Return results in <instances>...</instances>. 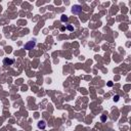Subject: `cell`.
I'll list each match as a JSON object with an SVG mask.
<instances>
[{"label": "cell", "mask_w": 131, "mask_h": 131, "mask_svg": "<svg viewBox=\"0 0 131 131\" xmlns=\"http://www.w3.org/2000/svg\"><path fill=\"white\" fill-rule=\"evenodd\" d=\"M35 46H36V41H35V40H31V41H28V42L24 45V48H25L26 50H31V49L34 48Z\"/></svg>", "instance_id": "1"}, {"label": "cell", "mask_w": 131, "mask_h": 131, "mask_svg": "<svg viewBox=\"0 0 131 131\" xmlns=\"http://www.w3.org/2000/svg\"><path fill=\"white\" fill-rule=\"evenodd\" d=\"M100 120H102V122H104V121H107V116H106V115H102V117H100Z\"/></svg>", "instance_id": "6"}, {"label": "cell", "mask_w": 131, "mask_h": 131, "mask_svg": "<svg viewBox=\"0 0 131 131\" xmlns=\"http://www.w3.org/2000/svg\"><path fill=\"white\" fill-rule=\"evenodd\" d=\"M60 21H62L63 23H68V22H69V17L66 15H63L62 16H60Z\"/></svg>", "instance_id": "5"}, {"label": "cell", "mask_w": 131, "mask_h": 131, "mask_svg": "<svg viewBox=\"0 0 131 131\" xmlns=\"http://www.w3.org/2000/svg\"><path fill=\"white\" fill-rule=\"evenodd\" d=\"M37 126H38L39 129H45L46 128V122L44 120H40V121L38 122Z\"/></svg>", "instance_id": "3"}, {"label": "cell", "mask_w": 131, "mask_h": 131, "mask_svg": "<svg viewBox=\"0 0 131 131\" xmlns=\"http://www.w3.org/2000/svg\"><path fill=\"white\" fill-rule=\"evenodd\" d=\"M119 98H120V96H119V95H115V96H114V102H118V100H119Z\"/></svg>", "instance_id": "8"}, {"label": "cell", "mask_w": 131, "mask_h": 131, "mask_svg": "<svg viewBox=\"0 0 131 131\" xmlns=\"http://www.w3.org/2000/svg\"><path fill=\"white\" fill-rule=\"evenodd\" d=\"M15 63V59H12V58H4L3 59V64L4 66H11L12 64Z\"/></svg>", "instance_id": "4"}, {"label": "cell", "mask_w": 131, "mask_h": 131, "mask_svg": "<svg viewBox=\"0 0 131 131\" xmlns=\"http://www.w3.org/2000/svg\"><path fill=\"white\" fill-rule=\"evenodd\" d=\"M108 86L112 87V86H113V82H109V83H108Z\"/></svg>", "instance_id": "9"}, {"label": "cell", "mask_w": 131, "mask_h": 131, "mask_svg": "<svg viewBox=\"0 0 131 131\" xmlns=\"http://www.w3.org/2000/svg\"><path fill=\"white\" fill-rule=\"evenodd\" d=\"M67 29L69 30V31H73V30H74V27H73V26H71V25H69L68 27H67Z\"/></svg>", "instance_id": "7"}, {"label": "cell", "mask_w": 131, "mask_h": 131, "mask_svg": "<svg viewBox=\"0 0 131 131\" xmlns=\"http://www.w3.org/2000/svg\"><path fill=\"white\" fill-rule=\"evenodd\" d=\"M81 11H82V7L80 5H78V4L72 7V14H74V15H79V14H81Z\"/></svg>", "instance_id": "2"}]
</instances>
